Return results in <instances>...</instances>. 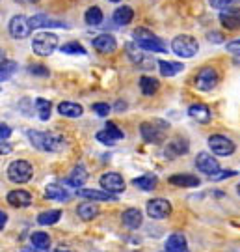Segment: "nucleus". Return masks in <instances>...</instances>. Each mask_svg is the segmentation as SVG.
I'll list each match as a JSON object with an SVG mask.
<instances>
[{
	"mask_svg": "<svg viewBox=\"0 0 240 252\" xmlns=\"http://www.w3.org/2000/svg\"><path fill=\"white\" fill-rule=\"evenodd\" d=\"M28 138L34 148H37L39 152H60L65 140L60 135L54 133H41V131H28Z\"/></svg>",
	"mask_w": 240,
	"mask_h": 252,
	"instance_id": "1",
	"label": "nucleus"
},
{
	"mask_svg": "<svg viewBox=\"0 0 240 252\" xmlns=\"http://www.w3.org/2000/svg\"><path fill=\"white\" fill-rule=\"evenodd\" d=\"M133 37L136 39L138 47L142 51H153V53H166V45L160 41L159 37L153 32L145 30V28H136L133 32Z\"/></svg>",
	"mask_w": 240,
	"mask_h": 252,
	"instance_id": "2",
	"label": "nucleus"
},
{
	"mask_svg": "<svg viewBox=\"0 0 240 252\" xmlns=\"http://www.w3.org/2000/svg\"><path fill=\"white\" fill-rule=\"evenodd\" d=\"M58 47V36L51 32H39L32 39V51L37 56H51Z\"/></svg>",
	"mask_w": 240,
	"mask_h": 252,
	"instance_id": "3",
	"label": "nucleus"
},
{
	"mask_svg": "<svg viewBox=\"0 0 240 252\" xmlns=\"http://www.w3.org/2000/svg\"><path fill=\"white\" fill-rule=\"evenodd\" d=\"M166 129L168 126L160 120H155V122H143L140 126V133H142L143 140L145 142H151V144H160L164 140V135H166Z\"/></svg>",
	"mask_w": 240,
	"mask_h": 252,
	"instance_id": "4",
	"label": "nucleus"
},
{
	"mask_svg": "<svg viewBox=\"0 0 240 252\" xmlns=\"http://www.w3.org/2000/svg\"><path fill=\"white\" fill-rule=\"evenodd\" d=\"M171 51L177 54V56H181V58H192V56L197 54L199 45H197V41L192 36L183 34V36L173 37V41H171Z\"/></svg>",
	"mask_w": 240,
	"mask_h": 252,
	"instance_id": "5",
	"label": "nucleus"
},
{
	"mask_svg": "<svg viewBox=\"0 0 240 252\" xmlns=\"http://www.w3.org/2000/svg\"><path fill=\"white\" fill-rule=\"evenodd\" d=\"M8 180L13 181V183H27V181L32 180V174H34V168L32 164L25 159H19V161H13L8 166Z\"/></svg>",
	"mask_w": 240,
	"mask_h": 252,
	"instance_id": "6",
	"label": "nucleus"
},
{
	"mask_svg": "<svg viewBox=\"0 0 240 252\" xmlns=\"http://www.w3.org/2000/svg\"><path fill=\"white\" fill-rule=\"evenodd\" d=\"M209 148L214 155H220V157H227V155H233L237 146L231 138L223 135H211L209 136Z\"/></svg>",
	"mask_w": 240,
	"mask_h": 252,
	"instance_id": "7",
	"label": "nucleus"
},
{
	"mask_svg": "<svg viewBox=\"0 0 240 252\" xmlns=\"http://www.w3.org/2000/svg\"><path fill=\"white\" fill-rule=\"evenodd\" d=\"M8 30L11 37H15V39H25V37L30 36V32H32L34 28L30 25V17L15 15V17H11V21H9Z\"/></svg>",
	"mask_w": 240,
	"mask_h": 252,
	"instance_id": "8",
	"label": "nucleus"
},
{
	"mask_svg": "<svg viewBox=\"0 0 240 252\" xmlns=\"http://www.w3.org/2000/svg\"><path fill=\"white\" fill-rule=\"evenodd\" d=\"M218 81H220V75L214 67H203L199 69L196 77V88L201 92H211L216 88Z\"/></svg>",
	"mask_w": 240,
	"mask_h": 252,
	"instance_id": "9",
	"label": "nucleus"
},
{
	"mask_svg": "<svg viewBox=\"0 0 240 252\" xmlns=\"http://www.w3.org/2000/svg\"><path fill=\"white\" fill-rule=\"evenodd\" d=\"M99 183H101L103 189L112 192V194H119V192L125 190V181L117 172H107V174H103Z\"/></svg>",
	"mask_w": 240,
	"mask_h": 252,
	"instance_id": "10",
	"label": "nucleus"
},
{
	"mask_svg": "<svg viewBox=\"0 0 240 252\" xmlns=\"http://www.w3.org/2000/svg\"><path fill=\"white\" fill-rule=\"evenodd\" d=\"M147 215L151 219H166L171 213V204L164 198H153L147 202Z\"/></svg>",
	"mask_w": 240,
	"mask_h": 252,
	"instance_id": "11",
	"label": "nucleus"
},
{
	"mask_svg": "<svg viewBox=\"0 0 240 252\" xmlns=\"http://www.w3.org/2000/svg\"><path fill=\"white\" fill-rule=\"evenodd\" d=\"M196 166H197V170L207 174L209 178L214 176L216 172H220V164H218V161L214 159L211 153H207V152H201L196 157Z\"/></svg>",
	"mask_w": 240,
	"mask_h": 252,
	"instance_id": "12",
	"label": "nucleus"
},
{
	"mask_svg": "<svg viewBox=\"0 0 240 252\" xmlns=\"http://www.w3.org/2000/svg\"><path fill=\"white\" fill-rule=\"evenodd\" d=\"M77 196L91 200V202H114V200H117L116 194H112L108 190H95V189H79L77 190Z\"/></svg>",
	"mask_w": 240,
	"mask_h": 252,
	"instance_id": "13",
	"label": "nucleus"
},
{
	"mask_svg": "<svg viewBox=\"0 0 240 252\" xmlns=\"http://www.w3.org/2000/svg\"><path fill=\"white\" fill-rule=\"evenodd\" d=\"M93 49L101 54H112L116 53L117 43H116V37L110 36V34H101L93 39Z\"/></svg>",
	"mask_w": 240,
	"mask_h": 252,
	"instance_id": "14",
	"label": "nucleus"
},
{
	"mask_svg": "<svg viewBox=\"0 0 240 252\" xmlns=\"http://www.w3.org/2000/svg\"><path fill=\"white\" fill-rule=\"evenodd\" d=\"M220 23L227 30H239L240 28V8H227L220 13Z\"/></svg>",
	"mask_w": 240,
	"mask_h": 252,
	"instance_id": "15",
	"label": "nucleus"
},
{
	"mask_svg": "<svg viewBox=\"0 0 240 252\" xmlns=\"http://www.w3.org/2000/svg\"><path fill=\"white\" fill-rule=\"evenodd\" d=\"M121 220H123L125 228H129V230H138V228L142 226V211L136 209V207H129V209L123 211Z\"/></svg>",
	"mask_w": 240,
	"mask_h": 252,
	"instance_id": "16",
	"label": "nucleus"
},
{
	"mask_svg": "<svg viewBox=\"0 0 240 252\" xmlns=\"http://www.w3.org/2000/svg\"><path fill=\"white\" fill-rule=\"evenodd\" d=\"M6 200H8L9 206H13V207H28L32 204V194H30L28 190L17 189V190L8 192Z\"/></svg>",
	"mask_w": 240,
	"mask_h": 252,
	"instance_id": "17",
	"label": "nucleus"
},
{
	"mask_svg": "<svg viewBox=\"0 0 240 252\" xmlns=\"http://www.w3.org/2000/svg\"><path fill=\"white\" fill-rule=\"evenodd\" d=\"M30 25H32L34 30H37V28H67V25L62 23V21H54V19L41 15V13L30 17Z\"/></svg>",
	"mask_w": 240,
	"mask_h": 252,
	"instance_id": "18",
	"label": "nucleus"
},
{
	"mask_svg": "<svg viewBox=\"0 0 240 252\" xmlns=\"http://www.w3.org/2000/svg\"><path fill=\"white\" fill-rule=\"evenodd\" d=\"M188 116L194 118V120L199 122V124H209L211 118H213V114H211V108L207 107V105H203V103H196V105H192V107L188 108Z\"/></svg>",
	"mask_w": 240,
	"mask_h": 252,
	"instance_id": "19",
	"label": "nucleus"
},
{
	"mask_svg": "<svg viewBox=\"0 0 240 252\" xmlns=\"http://www.w3.org/2000/svg\"><path fill=\"white\" fill-rule=\"evenodd\" d=\"M166 252H188L187 237L179 232L171 234L166 241Z\"/></svg>",
	"mask_w": 240,
	"mask_h": 252,
	"instance_id": "20",
	"label": "nucleus"
},
{
	"mask_svg": "<svg viewBox=\"0 0 240 252\" xmlns=\"http://www.w3.org/2000/svg\"><path fill=\"white\" fill-rule=\"evenodd\" d=\"M86 181H88V172H86V168H84L82 164H79V166L73 168V172L69 174V178L65 180V183L75 187V189H82V185H84Z\"/></svg>",
	"mask_w": 240,
	"mask_h": 252,
	"instance_id": "21",
	"label": "nucleus"
},
{
	"mask_svg": "<svg viewBox=\"0 0 240 252\" xmlns=\"http://www.w3.org/2000/svg\"><path fill=\"white\" fill-rule=\"evenodd\" d=\"M169 183L177 185V187H197L201 181H199V178L192 176V174H173L169 178Z\"/></svg>",
	"mask_w": 240,
	"mask_h": 252,
	"instance_id": "22",
	"label": "nucleus"
},
{
	"mask_svg": "<svg viewBox=\"0 0 240 252\" xmlns=\"http://www.w3.org/2000/svg\"><path fill=\"white\" fill-rule=\"evenodd\" d=\"M58 112H60L62 116H67V118H80L82 116V112H84V108L80 107L79 103L62 101V103L58 105Z\"/></svg>",
	"mask_w": 240,
	"mask_h": 252,
	"instance_id": "23",
	"label": "nucleus"
},
{
	"mask_svg": "<svg viewBox=\"0 0 240 252\" xmlns=\"http://www.w3.org/2000/svg\"><path fill=\"white\" fill-rule=\"evenodd\" d=\"M45 196H47L49 200L65 202V200H69V192L63 189L62 185H58V183H51V185H47V189H45Z\"/></svg>",
	"mask_w": 240,
	"mask_h": 252,
	"instance_id": "24",
	"label": "nucleus"
},
{
	"mask_svg": "<svg viewBox=\"0 0 240 252\" xmlns=\"http://www.w3.org/2000/svg\"><path fill=\"white\" fill-rule=\"evenodd\" d=\"M77 215L82 220H93L99 215V207L95 206V202H84L77 207Z\"/></svg>",
	"mask_w": 240,
	"mask_h": 252,
	"instance_id": "25",
	"label": "nucleus"
},
{
	"mask_svg": "<svg viewBox=\"0 0 240 252\" xmlns=\"http://www.w3.org/2000/svg\"><path fill=\"white\" fill-rule=\"evenodd\" d=\"M159 69L162 77H175L177 73H181L185 69V65L181 62H168V60H160Z\"/></svg>",
	"mask_w": 240,
	"mask_h": 252,
	"instance_id": "26",
	"label": "nucleus"
},
{
	"mask_svg": "<svg viewBox=\"0 0 240 252\" xmlns=\"http://www.w3.org/2000/svg\"><path fill=\"white\" fill-rule=\"evenodd\" d=\"M114 23L116 25H119V27H125V25H131L134 19V11L129 6H121V8H117L116 11H114Z\"/></svg>",
	"mask_w": 240,
	"mask_h": 252,
	"instance_id": "27",
	"label": "nucleus"
},
{
	"mask_svg": "<svg viewBox=\"0 0 240 252\" xmlns=\"http://www.w3.org/2000/svg\"><path fill=\"white\" fill-rule=\"evenodd\" d=\"M62 219V211L60 209H51V211H43L37 215V224L41 226H53Z\"/></svg>",
	"mask_w": 240,
	"mask_h": 252,
	"instance_id": "28",
	"label": "nucleus"
},
{
	"mask_svg": "<svg viewBox=\"0 0 240 252\" xmlns=\"http://www.w3.org/2000/svg\"><path fill=\"white\" fill-rule=\"evenodd\" d=\"M134 187H138V189L145 190V192H149V190H153L155 187H157V178L155 176H140V178H136V180L133 181Z\"/></svg>",
	"mask_w": 240,
	"mask_h": 252,
	"instance_id": "29",
	"label": "nucleus"
},
{
	"mask_svg": "<svg viewBox=\"0 0 240 252\" xmlns=\"http://www.w3.org/2000/svg\"><path fill=\"white\" fill-rule=\"evenodd\" d=\"M36 110H37V116L41 122H47L51 118V110H53V105L51 101L43 99V97H37L36 99Z\"/></svg>",
	"mask_w": 240,
	"mask_h": 252,
	"instance_id": "30",
	"label": "nucleus"
},
{
	"mask_svg": "<svg viewBox=\"0 0 240 252\" xmlns=\"http://www.w3.org/2000/svg\"><path fill=\"white\" fill-rule=\"evenodd\" d=\"M159 86H160V82L157 81V79H153V77H142V79H140V88H142V92L145 95L157 94Z\"/></svg>",
	"mask_w": 240,
	"mask_h": 252,
	"instance_id": "31",
	"label": "nucleus"
},
{
	"mask_svg": "<svg viewBox=\"0 0 240 252\" xmlns=\"http://www.w3.org/2000/svg\"><path fill=\"white\" fill-rule=\"evenodd\" d=\"M84 17H86V23H88L89 27H99L103 23V11L97 6H91V8H88Z\"/></svg>",
	"mask_w": 240,
	"mask_h": 252,
	"instance_id": "32",
	"label": "nucleus"
},
{
	"mask_svg": "<svg viewBox=\"0 0 240 252\" xmlns=\"http://www.w3.org/2000/svg\"><path fill=\"white\" fill-rule=\"evenodd\" d=\"M188 152V144L181 138H175L173 142L168 144V150H166V155H185Z\"/></svg>",
	"mask_w": 240,
	"mask_h": 252,
	"instance_id": "33",
	"label": "nucleus"
},
{
	"mask_svg": "<svg viewBox=\"0 0 240 252\" xmlns=\"http://www.w3.org/2000/svg\"><path fill=\"white\" fill-rule=\"evenodd\" d=\"M30 243L34 247H39V249H49L51 247V237L45 232H34L30 235Z\"/></svg>",
	"mask_w": 240,
	"mask_h": 252,
	"instance_id": "34",
	"label": "nucleus"
},
{
	"mask_svg": "<svg viewBox=\"0 0 240 252\" xmlns=\"http://www.w3.org/2000/svg\"><path fill=\"white\" fill-rule=\"evenodd\" d=\"M17 71V63L11 60H2V67H0V81H8L11 79V75Z\"/></svg>",
	"mask_w": 240,
	"mask_h": 252,
	"instance_id": "35",
	"label": "nucleus"
},
{
	"mask_svg": "<svg viewBox=\"0 0 240 252\" xmlns=\"http://www.w3.org/2000/svg\"><path fill=\"white\" fill-rule=\"evenodd\" d=\"M60 49H62V53H65V54H86V49L80 45L79 41L65 43V45H62Z\"/></svg>",
	"mask_w": 240,
	"mask_h": 252,
	"instance_id": "36",
	"label": "nucleus"
},
{
	"mask_svg": "<svg viewBox=\"0 0 240 252\" xmlns=\"http://www.w3.org/2000/svg\"><path fill=\"white\" fill-rule=\"evenodd\" d=\"M107 131H108V135L112 136V138H116V140H121V138H125L123 131H121L116 124H112V122H107Z\"/></svg>",
	"mask_w": 240,
	"mask_h": 252,
	"instance_id": "37",
	"label": "nucleus"
},
{
	"mask_svg": "<svg viewBox=\"0 0 240 252\" xmlns=\"http://www.w3.org/2000/svg\"><path fill=\"white\" fill-rule=\"evenodd\" d=\"M28 73L34 75V77H49V69L45 65H39V63H34L28 67Z\"/></svg>",
	"mask_w": 240,
	"mask_h": 252,
	"instance_id": "38",
	"label": "nucleus"
},
{
	"mask_svg": "<svg viewBox=\"0 0 240 252\" xmlns=\"http://www.w3.org/2000/svg\"><path fill=\"white\" fill-rule=\"evenodd\" d=\"M97 140H99V142H103V144H107V146H114L117 142L116 138H112V136L108 135L107 129H105V131H99V133H97Z\"/></svg>",
	"mask_w": 240,
	"mask_h": 252,
	"instance_id": "39",
	"label": "nucleus"
},
{
	"mask_svg": "<svg viewBox=\"0 0 240 252\" xmlns=\"http://www.w3.org/2000/svg\"><path fill=\"white\" fill-rule=\"evenodd\" d=\"M233 176H237V172L235 170H220V172H216L214 176H211V180L222 181V180H225V178H233Z\"/></svg>",
	"mask_w": 240,
	"mask_h": 252,
	"instance_id": "40",
	"label": "nucleus"
},
{
	"mask_svg": "<svg viewBox=\"0 0 240 252\" xmlns=\"http://www.w3.org/2000/svg\"><path fill=\"white\" fill-rule=\"evenodd\" d=\"M231 2H235V0H209V4L213 6V8L216 9H227L229 6H231Z\"/></svg>",
	"mask_w": 240,
	"mask_h": 252,
	"instance_id": "41",
	"label": "nucleus"
},
{
	"mask_svg": "<svg viewBox=\"0 0 240 252\" xmlns=\"http://www.w3.org/2000/svg\"><path fill=\"white\" fill-rule=\"evenodd\" d=\"M93 110H95V112H97L101 118H105V116H108V112H110V107H108L107 103H95V105H93Z\"/></svg>",
	"mask_w": 240,
	"mask_h": 252,
	"instance_id": "42",
	"label": "nucleus"
},
{
	"mask_svg": "<svg viewBox=\"0 0 240 252\" xmlns=\"http://www.w3.org/2000/svg\"><path fill=\"white\" fill-rule=\"evenodd\" d=\"M9 135H11V129H9L8 126H4V124H2V126H0V138H2V142H4V140H8Z\"/></svg>",
	"mask_w": 240,
	"mask_h": 252,
	"instance_id": "43",
	"label": "nucleus"
},
{
	"mask_svg": "<svg viewBox=\"0 0 240 252\" xmlns=\"http://www.w3.org/2000/svg\"><path fill=\"white\" fill-rule=\"evenodd\" d=\"M227 51H231V53H240V39L229 41V43H227Z\"/></svg>",
	"mask_w": 240,
	"mask_h": 252,
	"instance_id": "44",
	"label": "nucleus"
},
{
	"mask_svg": "<svg viewBox=\"0 0 240 252\" xmlns=\"http://www.w3.org/2000/svg\"><path fill=\"white\" fill-rule=\"evenodd\" d=\"M23 252H49V249H39V247H34V245H32V247H25Z\"/></svg>",
	"mask_w": 240,
	"mask_h": 252,
	"instance_id": "45",
	"label": "nucleus"
},
{
	"mask_svg": "<svg viewBox=\"0 0 240 252\" xmlns=\"http://www.w3.org/2000/svg\"><path fill=\"white\" fill-rule=\"evenodd\" d=\"M207 39H209V41H214V43H220L223 37L220 36V34H214V32H211V34L207 36Z\"/></svg>",
	"mask_w": 240,
	"mask_h": 252,
	"instance_id": "46",
	"label": "nucleus"
},
{
	"mask_svg": "<svg viewBox=\"0 0 240 252\" xmlns=\"http://www.w3.org/2000/svg\"><path fill=\"white\" fill-rule=\"evenodd\" d=\"M6 222H8V215H6L4 211H0V228H4Z\"/></svg>",
	"mask_w": 240,
	"mask_h": 252,
	"instance_id": "47",
	"label": "nucleus"
},
{
	"mask_svg": "<svg viewBox=\"0 0 240 252\" xmlns=\"http://www.w3.org/2000/svg\"><path fill=\"white\" fill-rule=\"evenodd\" d=\"M2 153H9V146L2 142Z\"/></svg>",
	"mask_w": 240,
	"mask_h": 252,
	"instance_id": "48",
	"label": "nucleus"
},
{
	"mask_svg": "<svg viewBox=\"0 0 240 252\" xmlns=\"http://www.w3.org/2000/svg\"><path fill=\"white\" fill-rule=\"evenodd\" d=\"M54 252H71V251H67V249H56Z\"/></svg>",
	"mask_w": 240,
	"mask_h": 252,
	"instance_id": "49",
	"label": "nucleus"
},
{
	"mask_svg": "<svg viewBox=\"0 0 240 252\" xmlns=\"http://www.w3.org/2000/svg\"><path fill=\"white\" fill-rule=\"evenodd\" d=\"M17 2H23V4H27V2H37V0H17Z\"/></svg>",
	"mask_w": 240,
	"mask_h": 252,
	"instance_id": "50",
	"label": "nucleus"
},
{
	"mask_svg": "<svg viewBox=\"0 0 240 252\" xmlns=\"http://www.w3.org/2000/svg\"><path fill=\"white\" fill-rule=\"evenodd\" d=\"M237 190H239V194H240V183H239V187H237Z\"/></svg>",
	"mask_w": 240,
	"mask_h": 252,
	"instance_id": "51",
	"label": "nucleus"
},
{
	"mask_svg": "<svg viewBox=\"0 0 240 252\" xmlns=\"http://www.w3.org/2000/svg\"><path fill=\"white\" fill-rule=\"evenodd\" d=\"M110 2H119V0H110Z\"/></svg>",
	"mask_w": 240,
	"mask_h": 252,
	"instance_id": "52",
	"label": "nucleus"
},
{
	"mask_svg": "<svg viewBox=\"0 0 240 252\" xmlns=\"http://www.w3.org/2000/svg\"><path fill=\"white\" fill-rule=\"evenodd\" d=\"M93 252H95V251H93Z\"/></svg>",
	"mask_w": 240,
	"mask_h": 252,
	"instance_id": "53",
	"label": "nucleus"
},
{
	"mask_svg": "<svg viewBox=\"0 0 240 252\" xmlns=\"http://www.w3.org/2000/svg\"><path fill=\"white\" fill-rule=\"evenodd\" d=\"M164 252H166V251H164Z\"/></svg>",
	"mask_w": 240,
	"mask_h": 252,
	"instance_id": "54",
	"label": "nucleus"
}]
</instances>
